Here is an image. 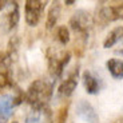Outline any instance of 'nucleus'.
<instances>
[{
	"mask_svg": "<svg viewBox=\"0 0 123 123\" xmlns=\"http://www.w3.org/2000/svg\"><path fill=\"white\" fill-rule=\"evenodd\" d=\"M64 4H67V6H72V4H75V1H64Z\"/></svg>",
	"mask_w": 123,
	"mask_h": 123,
	"instance_id": "obj_18",
	"label": "nucleus"
},
{
	"mask_svg": "<svg viewBox=\"0 0 123 123\" xmlns=\"http://www.w3.org/2000/svg\"><path fill=\"white\" fill-rule=\"evenodd\" d=\"M56 37L60 42V44H63V46L68 44L70 43V30L66 25L58 27V30H56Z\"/></svg>",
	"mask_w": 123,
	"mask_h": 123,
	"instance_id": "obj_16",
	"label": "nucleus"
},
{
	"mask_svg": "<svg viewBox=\"0 0 123 123\" xmlns=\"http://www.w3.org/2000/svg\"><path fill=\"white\" fill-rule=\"evenodd\" d=\"M12 59L7 52L0 54V90L12 86Z\"/></svg>",
	"mask_w": 123,
	"mask_h": 123,
	"instance_id": "obj_6",
	"label": "nucleus"
},
{
	"mask_svg": "<svg viewBox=\"0 0 123 123\" xmlns=\"http://www.w3.org/2000/svg\"><path fill=\"white\" fill-rule=\"evenodd\" d=\"M24 123H52V114L49 107H31Z\"/></svg>",
	"mask_w": 123,
	"mask_h": 123,
	"instance_id": "obj_10",
	"label": "nucleus"
},
{
	"mask_svg": "<svg viewBox=\"0 0 123 123\" xmlns=\"http://www.w3.org/2000/svg\"><path fill=\"white\" fill-rule=\"evenodd\" d=\"M24 100V94L19 88L15 94H0V123H8L13 115V110Z\"/></svg>",
	"mask_w": 123,
	"mask_h": 123,
	"instance_id": "obj_3",
	"label": "nucleus"
},
{
	"mask_svg": "<svg viewBox=\"0 0 123 123\" xmlns=\"http://www.w3.org/2000/svg\"><path fill=\"white\" fill-rule=\"evenodd\" d=\"M47 6V1L40 0H28L24 4V19L30 27H36L39 24L42 13Z\"/></svg>",
	"mask_w": 123,
	"mask_h": 123,
	"instance_id": "obj_5",
	"label": "nucleus"
},
{
	"mask_svg": "<svg viewBox=\"0 0 123 123\" xmlns=\"http://www.w3.org/2000/svg\"><path fill=\"white\" fill-rule=\"evenodd\" d=\"M1 13H4L3 22L7 27V31H12L13 28H16V25L19 23V19H20L19 4L16 1H7Z\"/></svg>",
	"mask_w": 123,
	"mask_h": 123,
	"instance_id": "obj_8",
	"label": "nucleus"
},
{
	"mask_svg": "<svg viewBox=\"0 0 123 123\" xmlns=\"http://www.w3.org/2000/svg\"><path fill=\"white\" fill-rule=\"evenodd\" d=\"M118 19H122V6H108V7H103L99 9L98 12V20L99 24H102V27L111 22H115Z\"/></svg>",
	"mask_w": 123,
	"mask_h": 123,
	"instance_id": "obj_9",
	"label": "nucleus"
},
{
	"mask_svg": "<svg viewBox=\"0 0 123 123\" xmlns=\"http://www.w3.org/2000/svg\"><path fill=\"white\" fill-rule=\"evenodd\" d=\"M67 115H68V105H66L58 111L55 123H66V120H67Z\"/></svg>",
	"mask_w": 123,
	"mask_h": 123,
	"instance_id": "obj_17",
	"label": "nucleus"
},
{
	"mask_svg": "<svg viewBox=\"0 0 123 123\" xmlns=\"http://www.w3.org/2000/svg\"><path fill=\"white\" fill-rule=\"evenodd\" d=\"M15 123H16V122H15Z\"/></svg>",
	"mask_w": 123,
	"mask_h": 123,
	"instance_id": "obj_19",
	"label": "nucleus"
},
{
	"mask_svg": "<svg viewBox=\"0 0 123 123\" xmlns=\"http://www.w3.org/2000/svg\"><path fill=\"white\" fill-rule=\"evenodd\" d=\"M54 94V80L36 79L30 84L24 99L31 107H48L49 100Z\"/></svg>",
	"mask_w": 123,
	"mask_h": 123,
	"instance_id": "obj_1",
	"label": "nucleus"
},
{
	"mask_svg": "<svg viewBox=\"0 0 123 123\" xmlns=\"http://www.w3.org/2000/svg\"><path fill=\"white\" fill-rule=\"evenodd\" d=\"M78 86V68H75L70 75H68L67 79H64L63 82L60 83L58 88V95L60 98H70L72 95V92L75 91Z\"/></svg>",
	"mask_w": 123,
	"mask_h": 123,
	"instance_id": "obj_11",
	"label": "nucleus"
},
{
	"mask_svg": "<svg viewBox=\"0 0 123 123\" xmlns=\"http://www.w3.org/2000/svg\"><path fill=\"white\" fill-rule=\"evenodd\" d=\"M106 67L110 71V74L115 79H122L123 78V62L120 59H110L106 63Z\"/></svg>",
	"mask_w": 123,
	"mask_h": 123,
	"instance_id": "obj_14",
	"label": "nucleus"
},
{
	"mask_svg": "<svg viewBox=\"0 0 123 123\" xmlns=\"http://www.w3.org/2000/svg\"><path fill=\"white\" fill-rule=\"evenodd\" d=\"M59 16H60V4L58 1H54L48 9V13H47V20H46L47 30H51V28L55 27Z\"/></svg>",
	"mask_w": 123,
	"mask_h": 123,
	"instance_id": "obj_13",
	"label": "nucleus"
},
{
	"mask_svg": "<svg viewBox=\"0 0 123 123\" xmlns=\"http://www.w3.org/2000/svg\"><path fill=\"white\" fill-rule=\"evenodd\" d=\"M47 59H48V71L49 75L52 76L54 80L58 78H62L63 71L66 66L71 60V54L64 49H56V48H49L47 52Z\"/></svg>",
	"mask_w": 123,
	"mask_h": 123,
	"instance_id": "obj_2",
	"label": "nucleus"
},
{
	"mask_svg": "<svg viewBox=\"0 0 123 123\" xmlns=\"http://www.w3.org/2000/svg\"><path fill=\"white\" fill-rule=\"evenodd\" d=\"M83 84L87 94H90V95H95L100 90L98 78L92 74L91 71H84L83 72Z\"/></svg>",
	"mask_w": 123,
	"mask_h": 123,
	"instance_id": "obj_12",
	"label": "nucleus"
},
{
	"mask_svg": "<svg viewBox=\"0 0 123 123\" xmlns=\"http://www.w3.org/2000/svg\"><path fill=\"white\" fill-rule=\"evenodd\" d=\"M94 25V19L90 15V12L84 9H79L70 19V27L75 34L79 35V37L87 39L90 34V30Z\"/></svg>",
	"mask_w": 123,
	"mask_h": 123,
	"instance_id": "obj_4",
	"label": "nucleus"
},
{
	"mask_svg": "<svg viewBox=\"0 0 123 123\" xmlns=\"http://www.w3.org/2000/svg\"><path fill=\"white\" fill-rule=\"evenodd\" d=\"M122 34H123V27L122 25L114 28V30L107 35L105 43H103V47H105V48H111L112 46H115V44L122 39Z\"/></svg>",
	"mask_w": 123,
	"mask_h": 123,
	"instance_id": "obj_15",
	"label": "nucleus"
},
{
	"mask_svg": "<svg viewBox=\"0 0 123 123\" xmlns=\"http://www.w3.org/2000/svg\"><path fill=\"white\" fill-rule=\"evenodd\" d=\"M75 114L80 120H83L86 123H99V117L96 114L95 108L92 107L90 102L84 100V99H82L76 103Z\"/></svg>",
	"mask_w": 123,
	"mask_h": 123,
	"instance_id": "obj_7",
	"label": "nucleus"
}]
</instances>
